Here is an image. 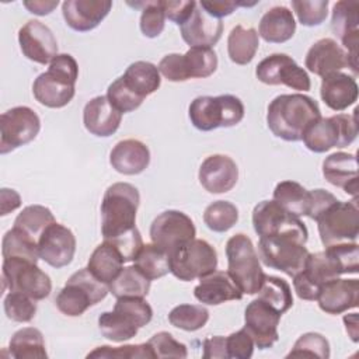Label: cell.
<instances>
[{
  "mask_svg": "<svg viewBox=\"0 0 359 359\" xmlns=\"http://www.w3.org/2000/svg\"><path fill=\"white\" fill-rule=\"evenodd\" d=\"M321 116L317 101L304 94H280L275 97L266 112L269 130L286 142H299L306 128Z\"/></svg>",
  "mask_w": 359,
  "mask_h": 359,
  "instance_id": "1",
  "label": "cell"
},
{
  "mask_svg": "<svg viewBox=\"0 0 359 359\" xmlns=\"http://www.w3.org/2000/svg\"><path fill=\"white\" fill-rule=\"evenodd\" d=\"M79 65L69 53H57L49 63L46 72L41 73L32 84L35 100L48 108L67 105L76 93Z\"/></svg>",
  "mask_w": 359,
  "mask_h": 359,
  "instance_id": "2",
  "label": "cell"
},
{
  "mask_svg": "<svg viewBox=\"0 0 359 359\" xmlns=\"http://www.w3.org/2000/svg\"><path fill=\"white\" fill-rule=\"evenodd\" d=\"M140 203L137 188L129 182L109 185L101 202V233L104 240L115 238L136 227Z\"/></svg>",
  "mask_w": 359,
  "mask_h": 359,
  "instance_id": "3",
  "label": "cell"
},
{
  "mask_svg": "<svg viewBox=\"0 0 359 359\" xmlns=\"http://www.w3.org/2000/svg\"><path fill=\"white\" fill-rule=\"evenodd\" d=\"M227 273L243 294H255L264 280V271L251 238L243 233L231 236L226 243Z\"/></svg>",
  "mask_w": 359,
  "mask_h": 359,
  "instance_id": "4",
  "label": "cell"
},
{
  "mask_svg": "<svg viewBox=\"0 0 359 359\" xmlns=\"http://www.w3.org/2000/svg\"><path fill=\"white\" fill-rule=\"evenodd\" d=\"M188 116L191 123L202 132L230 128L243 121L244 104L238 97L231 94L217 97L201 95L189 104Z\"/></svg>",
  "mask_w": 359,
  "mask_h": 359,
  "instance_id": "5",
  "label": "cell"
},
{
  "mask_svg": "<svg viewBox=\"0 0 359 359\" xmlns=\"http://www.w3.org/2000/svg\"><path fill=\"white\" fill-rule=\"evenodd\" d=\"M306 237L297 234L259 237L258 257L268 268H273L293 278L304 268L310 254L306 248Z\"/></svg>",
  "mask_w": 359,
  "mask_h": 359,
  "instance_id": "6",
  "label": "cell"
},
{
  "mask_svg": "<svg viewBox=\"0 0 359 359\" xmlns=\"http://www.w3.org/2000/svg\"><path fill=\"white\" fill-rule=\"evenodd\" d=\"M356 112L349 114H337L328 118L320 116L311 122L302 140L304 146L314 153H325L332 147H345L351 144L358 136L356 126Z\"/></svg>",
  "mask_w": 359,
  "mask_h": 359,
  "instance_id": "7",
  "label": "cell"
},
{
  "mask_svg": "<svg viewBox=\"0 0 359 359\" xmlns=\"http://www.w3.org/2000/svg\"><path fill=\"white\" fill-rule=\"evenodd\" d=\"M108 285L95 278L88 268L79 269L57 293L55 303L60 313L69 317L81 316L88 307L105 299Z\"/></svg>",
  "mask_w": 359,
  "mask_h": 359,
  "instance_id": "8",
  "label": "cell"
},
{
  "mask_svg": "<svg viewBox=\"0 0 359 359\" xmlns=\"http://www.w3.org/2000/svg\"><path fill=\"white\" fill-rule=\"evenodd\" d=\"M316 222L324 247L339 243H356L359 236L358 198L349 202L338 199L330 205Z\"/></svg>",
  "mask_w": 359,
  "mask_h": 359,
  "instance_id": "9",
  "label": "cell"
},
{
  "mask_svg": "<svg viewBox=\"0 0 359 359\" xmlns=\"http://www.w3.org/2000/svg\"><path fill=\"white\" fill-rule=\"evenodd\" d=\"M217 252L205 240L192 238L170 254V272L180 280L189 282L216 271Z\"/></svg>",
  "mask_w": 359,
  "mask_h": 359,
  "instance_id": "10",
  "label": "cell"
},
{
  "mask_svg": "<svg viewBox=\"0 0 359 359\" xmlns=\"http://www.w3.org/2000/svg\"><path fill=\"white\" fill-rule=\"evenodd\" d=\"M3 290L21 292L34 300H42L50 294L52 282L36 264L17 259H3Z\"/></svg>",
  "mask_w": 359,
  "mask_h": 359,
  "instance_id": "11",
  "label": "cell"
},
{
  "mask_svg": "<svg viewBox=\"0 0 359 359\" xmlns=\"http://www.w3.org/2000/svg\"><path fill=\"white\" fill-rule=\"evenodd\" d=\"M41 129L38 114L25 105L14 107L0 116V153L7 154L32 142Z\"/></svg>",
  "mask_w": 359,
  "mask_h": 359,
  "instance_id": "12",
  "label": "cell"
},
{
  "mask_svg": "<svg viewBox=\"0 0 359 359\" xmlns=\"http://www.w3.org/2000/svg\"><path fill=\"white\" fill-rule=\"evenodd\" d=\"M252 226L259 237L297 234L309 238L306 224L300 217L287 212L275 199L261 201L252 210Z\"/></svg>",
  "mask_w": 359,
  "mask_h": 359,
  "instance_id": "13",
  "label": "cell"
},
{
  "mask_svg": "<svg viewBox=\"0 0 359 359\" xmlns=\"http://www.w3.org/2000/svg\"><path fill=\"white\" fill-rule=\"evenodd\" d=\"M257 79L268 86L283 84L292 90L309 91L311 87L307 72L286 53H272L255 69Z\"/></svg>",
  "mask_w": 359,
  "mask_h": 359,
  "instance_id": "14",
  "label": "cell"
},
{
  "mask_svg": "<svg viewBox=\"0 0 359 359\" xmlns=\"http://www.w3.org/2000/svg\"><path fill=\"white\" fill-rule=\"evenodd\" d=\"M342 273L335 264L334 258L324 250L320 252L309 254L304 268L293 276V287L299 299L316 300L321 286Z\"/></svg>",
  "mask_w": 359,
  "mask_h": 359,
  "instance_id": "15",
  "label": "cell"
},
{
  "mask_svg": "<svg viewBox=\"0 0 359 359\" xmlns=\"http://www.w3.org/2000/svg\"><path fill=\"white\" fill-rule=\"evenodd\" d=\"M196 229L192 219L175 209L161 212L150 226L151 243L157 244L168 252V255L180 245L195 238Z\"/></svg>",
  "mask_w": 359,
  "mask_h": 359,
  "instance_id": "16",
  "label": "cell"
},
{
  "mask_svg": "<svg viewBox=\"0 0 359 359\" xmlns=\"http://www.w3.org/2000/svg\"><path fill=\"white\" fill-rule=\"evenodd\" d=\"M331 29L341 39L348 53V67L358 74L359 45V3L355 0L337 1L332 7Z\"/></svg>",
  "mask_w": 359,
  "mask_h": 359,
  "instance_id": "17",
  "label": "cell"
},
{
  "mask_svg": "<svg viewBox=\"0 0 359 359\" xmlns=\"http://www.w3.org/2000/svg\"><path fill=\"white\" fill-rule=\"evenodd\" d=\"M280 316V313L258 297L247 304L244 311V328L251 335L258 349L272 348L279 339L278 325Z\"/></svg>",
  "mask_w": 359,
  "mask_h": 359,
  "instance_id": "18",
  "label": "cell"
},
{
  "mask_svg": "<svg viewBox=\"0 0 359 359\" xmlns=\"http://www.w3.org/2000/svg\"><path fill=\"white\" fill-rule=\"evenodd\" d=\"M18 43L22 55L39 65L50 63L57 55V41L52 29L38 20H29L20 28Z\"/></svg>",
  "mask_w": 359,
  "mask_h": 359,
  "instance_id": "19",
  "label": "cell"
},
{
  "mask_svg": "<svg viewBox=\"0 0 359 359\" xmlns=\"http://www.w3.org/2000/svg\"><path fill=\"white\" fill-rule=\"evenodd\" d=\"M39 258L53 268L69 265L76 252V237L70 229L55 222L38 238Z\"/></svg>",
  "mask_w": 359,
  "mask_h": 359,
  "instance_id": "20",
  "label": "cell"
},
{
  "mask_svg": "<svg viewBox=\"0 0 359 359\" xmlns=\"http://www.w3.org/2000/svg\"><path fill=\"white\" fill-rule=\"evenodd\" d=\"M198 178L208 192L224 194L231 191L237 184L238 167L226 154H212L202 161Z\"/></svg>",
  "mask_w": 359,
  "mask_h": 359,
  "instance_id": "21",
  "label": "cell"
},
{
  "mask_svg": "<svg viewBox=\"0 0 359 359\" xmlns=\"http://www.w3.org/2000/svg\"><path fill=\"white\" fill-rule=\"evenodd\" d=\"M111 8V0H66L62 3L66 24L77 32H87L98 27Z\"/></svg>",
  "mask_w": 359,
  "mask_h": 359,
  "instance_id": "22",
  "label": "cell"
},
{
  "mask_svg": "<svg viewBox=\"0 0 359 359\" xmlns=\"http://www.w3.org/2000/svg\"><path fill=\"white\" fill-rule=\"evenodd\" d=\"M318 307L327 314H341L349 309L358 307L359 303V280L335 278L325 282L316 299Z\"/></svg>",
  "mask_w": 359,
  "mask_h": 359,
  "instance_id": "23",
  "label": "cell"
},
{
  "mask_svg": "<svg viewBox=\"0 0 359 359\" xmlns=\"http://www.w3.org/2000/svg\"><path fill=\"white\" fill-rule=\"evenodd\" d=\"M304 66L311 73L324 77L348 67V53L332 38H321L306 53Z\"/></svg>",
  "mask_w": 359,
  "mask_h": 359,
  "instance_id": "24",
  "label": "cell"
},
{
  "mask_svg": "<svg viewBox=\"0 0 359 359\" xmlns=\"http://www.w3.org/2000/svg\"><path fill=\"white\" fill-rule=\"evenodd\" d=\"M222 32V20L209 15L199 3H196L189 18L181 25V36L191 48H212L219 42Z\"/></svg>",
  "mask_w": 359,
  "mask_h": 359,
  "instance_id": "25",
  "label": "cell"
},
{
  "mask_svg": "<svg viewBox=\"0 0 359 359\" xmlns=\"http://www.w3.org/2000/svg\"><path fill=\"white\" fill-rule=\"evenodd\" d=\"M122 121V114L109 102L107 95L91 98L83 109V123L86 129L98 137L114 135Z\"/></svg>",
  "mask_w": 359,
  "mask_h": 359,
  "instance_id": "26",
  "label": "cell"
},
{
  "mask_svg": "<svg viewBox=\"0 0 359 359\" xmlns=\"http://www.w3.org/2000/svg\"><path fill=\"white\" fill-rule=\"evenodd\" d=\"M194 296L203 304L217 306L230 300H240L243 292L224 271H213L201 278L194 289Z\"/></svg>",
  "mask_w": 359,
  "mask_h": 359,
  "instance_id": "27",
  "label": "cell"
},
{
  "mask_svg": "<svg viewBox=\"0 0 359 359\" xmlns=\"http://www.w3.org/2000/svg\"><path fill=\"white\" fill-rule=\"evenodd\" d=\"M323 175L346 194L358 198V160L352 153L335 151L323 161Z\"/></svg>",
  "mask_w": 359,
  "mask_h": 359,
  "instance_id": "28",
  "label": "cell"
},
{
  "mask_svg": "<svg viewBox=\"0 0 359 359\" xmlns=\"http://www.w3.org/2000/svg\"><path fill=\"white\" fill-rule=\"evenodd\" d=\"M358 83L355 77L335 72L327 74L321 80L320 95L324 104L332 111H344L353 105L358 100Z\"/></svg>",
  "mask_w": 359,
  "mask_h": 359,
  "instance_id": "29",
  "label": "cell"
},
{
  "mask_svg": "<svg viewBox=\"0 0 359 359\" xmlns=\"http://www.w3.org/2000/svg\"><path fill=\"white\" fill-rule=\"evenodd\" d=\"M109 163L121 174L136 175L149 167L150 150L137 139H125L118 142L111 150Z\"/></svg>",
  "mask_w": 359,
  "mask_h": 359,
  "instance_id": "30",
  "label": "cell"
},
{
  "mask_svg": "<svg viewBox=\"0 0 359 359\" xmlns=\"http://www.w3.org/2000/svg\"><path fill=\"white\" fill-rule=\"evenodd\" d=\"M296 31L293 13L285 6L269 8L259 21L258 36L269 43H283L289 41Z\"/></svg>",
  "mask_w": 359,
  "mask_h": 359,
  "instance_id": "31",
  "label": "cell"
},
{
  "mask_svg": "<svg viewBox=\"0 0 359 359\" xmlns=\"http://www.w3.org/2000/svg\"><path fill=\"white\" fill-rule=\"evenodd\" d=\"M123 262L125 259L121 255V252L116 250V247L104 240L91 252L87 268L95 278L109 285L122 271Z\"/></svg>",
  "mask_w": 359,
  "mask_h": 359,
  "instance_id": "32",
  "label": "cell"
},
{
  "mask_svg": "<svg viewBox=\"0 0 359 359\" xmlns=\"http://www.w3.org/2000/svg\"><path fill=\"white\" fill-rule=\"evenodd\" d=\"M122 77L126 84L143 98L157 91L161 84L158 67L146 60H137L129 65Z\"/></svg>",
  "mask_w": 359,
  "mask_h": 359,
  "instance_id": "33",
  "label": "cell"
},
{
  "mask_svg": "<svg viewBox=\"0 0 359 359\" xmlns=\"http://www.w3.org/2000/svg\"><path fill=\"white\" fill-rule=\"evenodd\" d=\"M259 46V36L254 28L236 25L227 38V53L236 65H248Z\"/></svg>",
  "mask_w": 359,
  "mask_h": 359,
  "instance_id": "34",
  "label": "cell"
},
{
  "mask_svg": "<svg viewBox=\"0 0 359 359\" xmlns=\"http://www.w3.org/2000/svg\"><path fill=\"white\" fill-rule=\"evenodd\" d=\"M8 349H10V355L15 359L48 358L43 335L38 328H34V327H24L15 331L10 339Z\"/></svg>",
  "mask_w": 359,
  "mask_h": 359,
  "instance_id": "35",
  "label": "cell"
},
{
  "mask_svg": "<svg viewBox=\"0 0 359 359\" xmlns=\"http://www.w3.org/2000/svg\"><path fill=\"white\" fill-rule=\"evenodd\" d=\"M1 254L3 258H17L36 264L39 259L38 241L21 229L13 226L3 237Z\"/></svg>",
  "mask_w": 359,
  "mask_h": 359,
  "instance_id": "36",
  "label": "cell"
},
{
  "mask_svg": "<svg viewBox=\"0 0 359 359\" xmlns=\"http://www.w3.org/2000/svg\"><path fill=\"white\" fill-rule=\"evenodd\" d=\"M150 279L135 265L125 266L118 276L108 285L109 293L118 297H144L150 290Z\"/></svg>",
  "mask_w": 359,
  "mask_h": 359,
  "instance_id": "37",
  "label": "cell"
},
{
  "mask_svg": "<svg viewBox=\"0 0 359 359\" xmlns=\"http://www.w3.org/2000/svg\"><path fill=\"white\" fill-rule=\"evenodd\" d=\"M273 199L287 212L300 217L307 216L310 206V191L296 181H282L273 189Z\"/></svg>",
  "mask_w": 359,
  "mask_h": 359,
  "instance_id": "38",
  "label": "cell"
},
{
  "mask_svg": "<svg viewBox=\"0 0 359 359\" xmlns=\"http://www.w3.org/2000/svg\"><path fill=\"white\" fill-rule=\"evenodd\" d=\"M133 261L135 266L150 280L158 279L170 272L168 252L154 243L143 244Z\"/></svg>",
  "mask_w": 359,
  "mask_h": 359,
  "instance_id": "39",
  "label": "cell"
},
{
  "mask_svg": "<svg viewBox=\"0 0 359 359\" xmlns=\"http://www.w3.org/2000/svg\"><path fill=\"white\" fill-rule=\"evenodd\" d=\"M98 328L107 339L114 342L128 341L133 338L139 330L128 314L115 309L112 311H104L98 317Z\"/></svg>",
  "mask_w": 359,
  "mask_h": 359,
  "instance_id": "40",
  "label": "cell"
},
{
  "mask_svg": "<svg viewBox=\"0 0 359 359\" xmlns=\"http://www.w3.org/2000/svg\"><path fill=\"white\" fill-rule=\"evenodd\" d=\"M258 299L283 314L293 306V294L289 283L278 276L265 275L259 287Z\"/></svg>",
  "mask_w": 359,
  "mask_h": 359,
  "instance_id": "41",
  "label": "cell"
},
{
  "mask_svg": "<svg viewBox=\"0 0 359 359\" xmlns=\"http://www.w3.org/2000/svg\"><path fill=\"white\" fill-rule=\"evenodd\" d=\"M55 222L56 220L50 209L42 205H29L25 206L21 210V213H18V216L14 220V227L21 229L22 231H25L38 241L43 230Z\"/></svg>",
  "mask_w": 359,
  "mask_h": 359,
  "instance_id": "42",
  "label": "cell"
},
{
  "mask_svg": "<svg viewBox=\"0 0 359 359\" xmlns=\"http://www.w3.org/2000/svg\"><path fill=\"white\" fill-rule=\"evenodd\" d=\"M238 220V209L229 201H216L206 206L203 222L212 231L224 233L230 230Z\"/></svg>",
  "mask_w": 359,
  "mask_h": 359,
  "instance_id": "43",
  "label": "cell"
},
{
  "mask_svg": "<svg viewBox=\"0 0 359 359\" xmlns=\"http://www.w3.org/2000/svg\"><path fill=\"white\" fill-rule=\"evenodd\" d=\"M208 320L209 311L201 304H180L168 314L170 324L184 331L201 330L206 325Z\"/></svg>",
  "mask_w": 359,
  "mask_h": 359,
  "instance_id": "44",
  "label": "cell"
},
{
  "mask_svg": "<svg viewBox=\"0 0 359 359\" xmlns=\"http://www.w3.org/2000/svg\"><path fill=\"white\" fill-rule=\"evenodd\" d=\"M187 69L191 79H205L217 69V55L212 48L194 46L184 53Z\"/></svg>",
  "mask_w": 359,
  "mask_h": 359,
  "instance_id": "45",
  "label": "cell"
},
{
  "mask_svg": "<svg viewBox=\"0 0 359 359\" xmlns=\"http://www.w3.org/2000/svg\"><path fill=\"white\" fill-rule=\"evenodd\" d=\"M330 358V344L327 338L318 332H306L297 338L287 358Z\"/></svg>",
  "mask_w": 359,
  "mask_h": 359,
  "instance_id": "46",
  "label": "cell"
},
{
  "mask_svg": "<svg viewBox=\"0 0 359 359\" xmlns=\"http://www.w3.org/2000/svg\"><path fill=\"white\" fill-rule=\"evenodd\" d=\"M36 300L32 297L11 290L6 294L3 307L7 318L17 321V323H29L36 313Z\"/></svg>",
  "mask_w": 359,
  "mask_h": 359,
  "instance_id": "47",
  "label": "cell"
},
{
  "mask_svg": "<svg viewBox=\"0 0 359 359\" xmlns=\"http://www.w3.org/2000/svg\"><path fill=\"white\" fill-rule=\"evenodd\" d=\"M133 7H143L140 15V31L147 38L158 36L165 25V14L163 11L160 0L157 1H140V3H128Z\"/></svg>",
  "mask_w": 359,
  "mask_h": 359,
  "instance_id": "48",
  "label": "cell"
},
{
  "mask_svg": "<svg viewBox=\"0 0 359 359\" xmlns=\"http://www.w3.org/2000/svg\"><path fill=\"white\" fill-rule=\"evenodd\" d=\"M107 97L109 100V102L121 112V114H126V112H132L135 109H137L142 102H143V97H140L139 94H136L123 80V77H118L116 80H114L107 90Z\"/></svg>",
  "mask_w": 359,
  "mask_h": 359,
  "instance_id": "49",
  "label": "cell"
},
{
  "mask_svg": "<svg viewBox=\"0 0 359 359\" xmlns=\"http://www.w3.org/2000/svg\"><path fill=\"white\" fill-rule=\"evenodd\" d=\"M292 7L299 22L306 27L320 25L328 14V0H293Z\"/></svg>",
  "mask_w": 359,
  "mask_h": 359,
  "instance_id": "50",
  "label": "cell"
},
{
  "mask_svg": "<svg viewBox=\"0 0 359 359\" xmlns=\"http://www.w3.org/2000/svg\"><path fill=\"white\" fill-rule=\"evenodd\" d=\"M87 358H118V359H144V358H154L149 344H133V345H123V346H97L91 351Z\"/></svg>",
  "mask_w": 359,
  "mask_h": 359,
  "instance_id": "51",
  "label": "cell"
},
{
  "mask_svg": "<svg viewBox=\"0 0 359 359\" xmlns=\"http://www.w3.org/2000/svg\"><path fill=\"white\" fill-rule=\"evenodd\" d=\"M325 251L334 258L342 275L358 273L359 245L358 243H339L325 247Z\"/></svg>",
  "mask_w": 359,
  "mask_h": 359,
  "instance_id": "52",
  "label": "cell"
},
{
  "mask_svg": "<svg viewBox=\"0 0 359 359\" xmlns=\"http://www.w3.org/2000/svg\"><path fill=\"white\" fill-rule=\"evenodd\" d=\"M154 358H187V346L177 341L170 332L160 331L147 341Z\"/></svg>",
  "mask_w": 359,
  "mask_h": 359,
  "instance_id": "53",
  "label": "cell"
},
{
  "mask_svg": "<svg viewBox=\"0 0 359 359\" xmlns=\"http://www.w3.org/2000/svg\"><path fill=\"white\" fill-rule=\"evenodd\" d=\"M114 309L128 314L139 328L149 324L153 318V309L144 297H118Z\"/></svg>",
  "mask_w": 359,
  "mask_h": 359,
  "instance_id": "54",
  "label": "cell"
},
{
  "mask_svg": "<svg viewBox=\"0 0 359 359\" xmlns=\"http://www.w3.org/2000/svg\"><path fill=\"white\" fill-rule=\"evenodd\" d=\"M226 346L229 358L234 359H250L254 353V341L251 335L241 328L226 337Z\"/></svg>",
  "mask_w": 359,
  "mask_h": 359,
  "instance_id": "55",
  "label": "cell"
},
{
  "mask_svg": "<svg viewBox=\"0 0 359 359\" xmlns=\"http://www.w3.org/2000/svg\"><path fill=\"white\" fill-rule=\"evenodd\" d=\"M158 72L170 81H185L189 77L185 57L181 53H168L158 63Z\"/></svg>",
  "mask_w": 359,
  "mask_h": 359,
  "instance_id": "56",
  "label": "cell"
},
{
  "mask_svg": "<svg viewBox=\"0 0 359 359\" xmlns=\"http://www.w3.org/2000/svg\"><path fill=\"white\" fill-rule=\"evenodd\" d=\"M105 241H108L116 247V250L123 257L125 262L133 261L136 258L137 252L140 251V248L143 247L142 236H140V231L137 230V227H135V229L129 230L128 233H123L115 238L105 240Z\"/></svg>",
  "mask_w": 359,
  "mask_h": 359,
  "instance_id": "57",
  "label": "cell"
},
{
  "mask_svg": "<svg viewBox=\"0 0 359 359\" xmlns=\"http://www.w3.org/2000/svg\"><path fill=\"white\" fill-rule=\"evenodd\" d=\"M165 18L175 22L177 25H182L189 15L192 14L196 1H184V0H160Z\"/></svg>",
  "mask_w": 359,
  "mask_h": 359,
  "instance_id": "58",
  "label": "cell"
},
{
  "mask_svg": "<svg viewBox=\"0 0 359 359\" xmlns=\"http://www.w3.org/2000/svg\"><path fill=\"white\" fill-rule=\"evenodd\" d=\"M257 4V1L254 3H245V1H227V0H202L199 1V6L212 17L215 18H223L226 15H230L233 11H236L237 7L243 6V7H248V6H254Z\"/></svg>",
  "mask_w": 359,
  "mask_h": 359,
  "instance_id": "59",
  "label": "cell"
},
{
  "mask_svg": "<svg viewBox=\"0 0 359 359\" xmlns=\"http://www.w3.org/2000/svg\"><path fill=\"white\" fill-rule=\"evenodd\" d=\"M337 201H338V198L325 189H321V188L311 189L307 217L316 220L330 205H332Z\"/></svg>",
  "mask_w": 359,
  "mask_h": 359,
  "instance_id": "60",
  "label": "cell"
},
{
  "mask_svg": "<svg viewBox=\"0 0 359 359\" xmlns=\"http://www.w3.org/2000/svg\"><path fill=\"white\" fill-rule=\"evenodd\" d=\"M205 359H229L226 337L215 335L203 341V355Z\"/></svg>",
  "mask_w": 359,
  "mask_h": 359,
  "instance_id": "61",
  "label": "cell"
},
{
  "mask_svg": "<svg viewBox=\"0 0 359 359\" xmlns=\"http://www.w3.org/2000/svg\"><path fill=\"white\" fill-rule=\"evenodd\" d=\"M21 206V196L17 191L10 188L0 189V215L6 216Z\"/></svg>",
  "mask_w": 359,
  "mask_h": 359,
  "instance_id": "62",
  "label": "cell"
},
{
  "mask_svg": "<svg viewBox=\"0 0 359 359\" xmlns=\"http://www.w3.org/2000/svg\"><path fill=\"white\" fill-rule=\"evenodd\" d=\"M24 7L36 15H46L50 14L59 4L57 0H25Z\"/></svg>",
  "mask_w": 359,
  "mask_h": 359,
  "instance_id": "63",
  "label": "cell"
},
{
  "mask_svg": "<svg viewBox=\"0 0 359 359\" xmlns=\"http://www.w3.org/2000/svg\"><path fill=\"white\" fill-rule=\"evenodd\" d=\"M344 324H345V330L348 332V335L351 337V339L353 342H358V337H359V327H358V313H352V314H346L344 316Z\"/></svg>",
  "mask_w": 359,
  "mask_h": 359,
  "instance_id": "64",
  "label": "cell"
}]
</instances>
